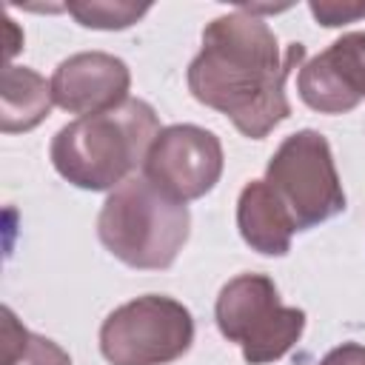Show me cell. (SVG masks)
Segmentation results:
<instances>
[{
    "mask_svg": "<svg viewBox=\"0 0 365 365\" xmlns=\"http://www.w3.org/2000/svg\"><path fill=\"white\" fill-rule=\"evenodd\" d=\"M302 57V43H291L279 57L268 23L251 6H240L205 26L202 48L188 66V91L225 114L240 134L262 140L291 114L285 80Z\"/></svg>",
    "mask_w": 365,
    "mask_h": 365,
    "instance_id": "1",
    "label": "cell"
},
{
    "mask_svg": "<svg viewBox=\"0 0 365 365\" xmlns=\"http://www.w3.org/2000/svg\"><path fill=\"white\" fill-rule=\"evenodd\" d=\"M157 111L137 97L117 108L77 117L63 125L48 148V157L63 180L86 191H108L131 177L145 163L151 143L160 134Z\"/></svg>",
    "mask_w": 365,
    "mask_h": 365,
    "instance_id": "2",
    "label": "cell"
},
{
    "mask_svg": "<svg viewBox=\"0 0 365 365\" xmlns=\"http://www.w3.org/2000/svg\"><path fill=\"white\" fill-rule=\"evenodd\" d=\"M191 231L188 205L160 191L148 177H128L100 208L97 237L120 262L143 271L168 268Z\"/></svg>",
    "mask_w": 365,
    "mask_h": 365,
    "instance_id": "3",
    "label": "cell"
},
{
    "mask_svg": "<svg viewBox=\"0 0 365 365\" xmlns=\"http://www.w3.org/2000/svg\"><path fill=\"white\" fill-rule=\"evenodd\" d=\"M217 328L242 348L248 365L282 359L305 331V311L282 305L274 279L265 274H240L217 297Z\"/></svg>",
    "mask_w": 365,
    "mask_h": 365,
    "instance_id": "4",
    "label": "cell"
},
{
    "mask_svg": "<svg viewBox=\"0 0 365 365\" xmlns=\"http://www.w3.org/2000/svg\"><path fill=\"white\" fill-rule=\"evenodd\" d=\"M265 182L297 231H308L345 211V191L331 145L314 128H302L279 143L268 160Z\"/></svg>",
    "mask_w": 365,
    "mask_h": 365,
    "instance_id": "5",
    "label": "cell"
},
{
    "mask_svg": "<svg viewBox=\"0 0 365 365\" xmlns=\"http://www.w3.org/2000/svg\"><path fill=\"white\" fill-rule=\"evenodd\" d=\"M194 342L191 311L163 294L114 308L100 325V351L111 365H168Z\"/></svg>",
    "mask_w": 365,
    "mask_h": 365,
    "instance_id": "6",
    "label": "cell"
},
{
    "mask_svg": "<svg viewBox=\"0 0 365 365\" xmlns=\"http://www.w3.org/2000/svg\"><path fill=\"white\" fill-rule=\"evenodd\" d=\"M222 174V145L208 128L177 123L151 143L143 177H148L168 197L188 202L208 194Z\"/></svg>",
    "mask_w": 365,
    "mask_h": 365,
    "instance_id": "7",
    "label": "cell"
},
{
    "mask_svg": "<svg viewBox=\"0 0 365 365\" xmlns=\"http://www.w3.org/2000/svg\"><path fill=\"white\" fill-rule=\"evenodd\" d=\"M299 97L319 114H345L365 100V31H348L308 60L297 77Z\"/></svg>",
    "mask_w": 365,
    "mask_h": 365,
    "instance_id": "8",
    "label": "cell"
},
{
    "mask_svg": "<svg viewBox=\"0 0 365 365\" xmlns=\"http://www.w3.org/2000/svg\"><path fill=\"white\" fill-rule=\"evenodd\" d=\"M51 97L68 114H100L128 100L131 71L106 51H80L66 57L51 74Z\"/></svg>",
    "mask_w": 365,
    "mask_h": 365,
    "instance_id": "9",
    "label": "cell"
},
{
    "mask_svg": "<svg viewBox=\"0 0 365 365\" xmlns=\"http://www.w3.org/2000/svg\"><path fill=\"white\" fill-rule=\"evenodd\" d=\"M237 225L242 240L268 257H282L291 248L294 222L265 180H251L237 200Z\"/></svg>",
    "mask_w": 365,
    "mask_h": 365,
    "instance_id": "10",
    "label": "cell"
},
{
    "mask_svg": "<svg viewBox=\"0 0 365 365\" xmlns=\"http://www.w3.org/2000/svg\"><path fill=\"white\" fill-rule=\"evenodd\" d=\"M54 97L51 83L26 66L9 63L3 68V94H0V128L6 134L29 131L48 117Z\"/></svg>",
    "mask_w": 365,
    "mask_h": 365,
    "instance_id": "11",
    "label": "cell"
},
{
    "mask_svg": "<svg viewBox=\"0 0 365 365\" xmlns=\"http://www.w3.org/2000/svg\"><path fill=\"white\" fill-rule=\"evenodd\" d=\"M3 365H71V356L54 339L20 325L11 308H3Z\"/></svg>",
    "mask_w": 365,
    "mask_h": 365,
    "instance_id": "12",
    "label": "cell"
},
{
    "mask_svg": "<svg viewBox=\"0 0 365 365\" xmlns=\"http://www.w3.org/2000/svg\"><path fill=\"white\" fill-rule=\"evenodd\" d=\"M151 6L148 3H103V0H86V3H66V11L86 29H128L134 26Z\"/></svg>",
    "mask_w": 365,
    "mask_h": 365,
    "instance_id": "13",
    "label": "cell"
},
{
    "mask_svg": "<svg viewBox=\"0 0 365 365\" xmlns=\"http://www.w3.org/2000/svg\"><path fill=\"white\" fill-rule=\"evenodd\" d=\"M311 14L322 26L334 29V26H345L365 17V3H311Z\"/></svg>",
    "mask_w": 365,
    "mask_h": 365,
    "instance_id": "14",
    "label": "cell"
},
{
    "mask_svg": "<svg viewBox=\"0 0 365 365\" xmlns=\"http://www.w3.org/2000/svg\"><path fill=\"white\" fill-rule=\"evenodd\" d=\"M319 365H365V345H359V342H342L334 351H328Z\"/></svg>",
    "mask_w": 365,
    "mask_h": 365,
    "instance_id": "15",
    "label": "cell"
},
{
    "mask_svg": "<svg viewBox=\"0 0 365 365\" xmlns=\"http://www.w3.org/2000/svg\"><path fill=\"white\" fill-rule=\"evenodd\" d=\"M3 23H6V66H9L11 57H14V54L20 51V46H23V34H17V26H14L11 17H6Z\"/></svg>",
    "mask_w": 365,
    "mask_h": 365,
    "instance_id": "16",
    "label": "cell"
}]
</instances>
